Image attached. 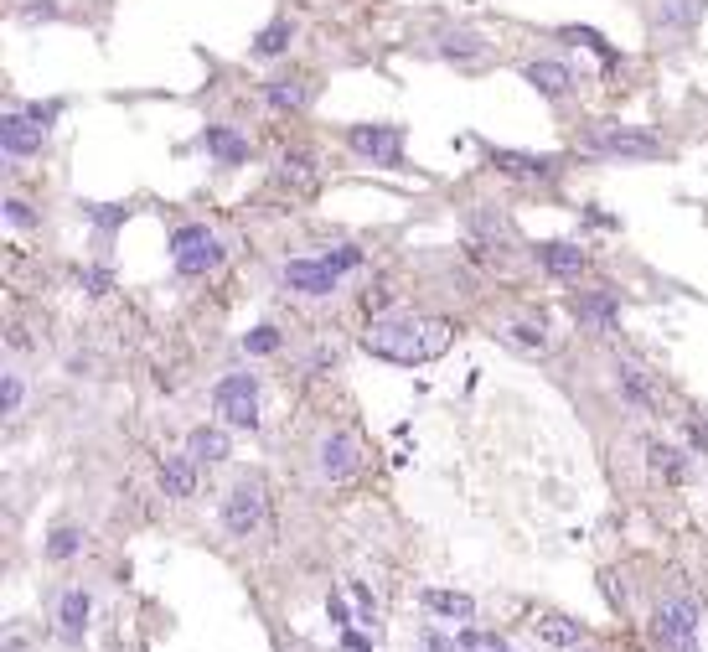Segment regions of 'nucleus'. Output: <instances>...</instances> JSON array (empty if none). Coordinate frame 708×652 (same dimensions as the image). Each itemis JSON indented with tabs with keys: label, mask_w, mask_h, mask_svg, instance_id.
I'll return each mask as SVG.
<instances>
[{
	"label": "nucleus",
	"mask_w": 708,
	"mask_h": 652,
	"mask_svg": "<svg viewBox=\"0 0 708 652\" xmlns=\"http://www.w3.org/2000/svg\"><path fill=\"white\" fill-rule=\"evenodd\" d=\"M450 337H455V326L435 316H373L362 332V347L383 363L419 368V363H435L450 347Z\"/></svg>",
	"instance_id": "obj_1"
},
{
	"label": "nucleus",
	"mask_w": 708,
	"mask_h": 652,
	"mask_svg": "<svg viewBox=\"0 0 708 652\" xmlns=\"http://www.w3.org/2000/svg\"><path fill=\"white\" fill-rule=\"evenodd\" d=\"M579 145H584V151H595V156H610V161H667L672 156V145L662 135H652L646 125H621V120L584 125Z\"/></svg>",
	"instance_id": "obj_2"
},
{
	"label": "nucleus",
	"mask_w": 708,
	"mask_h": 652,
	"mask_svg": "<svg viewBox=\"0 0 708 652\" xmlns=\"http://www.w3.org/2000/svg\"><path fill=\"white\" fill-rule=\"evenodd\" d=\"M269 518V492L259 477H243L233 482V492L223 497V528L233 533V539H254V533L264 528Z\"/></svg>",
	"instance_id": "obj_3"
},
{
	"label": "nucleus",
	"mask_w": 708,
	"mask_h": 652,
	"mask_svg": "<svg viewBox=\"0 0 708 652\" xmlns=\"http://www.w3.org/2000/svg\"><path fill=\"white\" fill-rule=\"evenodd\" d=\"M171 259H176V270L181 275H212L223 264V244H218V233H207L202 223H187V228H176L171 233Z\"/></svg>",
	"instance_id": "obj_4"
},
{
	"label": "nucleus",
	"mask_w": 708,
	"mask_h": 652,
	"mask_svg": "<svg viewBox=\"0 0 708 652\" xmlns=\"http://www.w3.org/2000/svg\"><path fill=\"white\" fill-rule=\"evenodd\" d=\"M652 637L662 652H698V606L688 596L662 601L652 616Z\"/></svg>",
	"instance_id": "obj_5"
},
{
	"label": "nucleus",
	"mask_w": 708,
	"mask_h": 652,
	"mask_svg": "<svg viewBox=\"0 0 708 652\" xmlns=\"http://www.w3.org/2000/svg\"><path fill=\"white\" fill-rule=\"evenodd\" d=\"M212 404H218V414H223L233 430H259V383H254V373H228V378H218Z\"/></svg>",
	"instance_id": "obj_6"
},
{
	"label": "nucleus",
	"mask_w": 708,
	"mask_h": 652,
	"mask_svg": "<svg viewBox=\"0 0 708 652\" xmlns=\"http://www.w3.org/2000/svg\"><path fill=\"white\" fill-rule=\"evenodd\" d=\"M347 145L373 166H404V125H347Z\"/></svg>",
	"instance_id": "obj_7"
},
{
	"label": "nucleus",
	"mask_w": 708,
	"mask_h": 652,
	"mask_svg": "<svg viewBox=\"0 0 708 652\" xmlns=\"http://www.w3.org/2000/svg\"><path fill=\"white\" fill-rule=\"evenodd\" d=\"M362 440L352 435V430H331V435H321V446H316V471L326 482H352L357 471H362Z\"/></svg>",
	"instance_id": "obj_8"
},
{
	"label": "nucleus",
	"mask_w": 708,
	"mask_h": 652,
	"mask_svg": "<svg viewBox=\"0 0 708 652\" xmlns=\"http://www.w3.org/2000/svg\"><path fill=\"white\" fill-rule=\"evenodd\" d=\"M610 383H615V394H621V404H626V409H636V414H657V409H662V389H657V378L646 373L641 363L615 358Z\"/></svg>",
	"instance_id": "obj_9"
},
{
	"label": "nucleus",
	"mask_w": 708,
	"mask_h": 652,
	"mask_svg": "<svg viewBox=\"0 0 708 652\" xmlns=\"http://www.w3.org/2000/svg\"><path fill=\"white\" fill-rule=\"evenodd\" d=\"M42 145H47V125L32 120V109H11L0 120V151H6L11 166H21L26 156H42Z\"/></svg>",
	"instance_id": "obj_10"
},
{
	"label": "nucleus",
	"mask_w": 708,
	"mask_h": 652,
	"mask_svg": "<svg viewBox=\"0 0 708 652\" xmlns=\"http://www.w3.org/2000/svg\"><path fill=\"white\" fill-rule=\"evenodd\" d=\"M342 275H347V270H336V264H331L326 254H321V259H290L285 270H280L285 290H295V295H311V301H321V295H336Z\"/></svg>",
	"instance_id": "obj_11"
},
{
	"label": "nucleus",
	"mask_w": 708,
	"mask_h": 652,
	"mask_svg": "<svg viewBox=\"0 0 708 652\" xmlns=\"http://www.w3.org/2000/svg\"><path fill=\"white\" fill-rule=\"evenodd\" d=\"M703 16H708V0H657L652 6V32L662 42H688Z\"/></svg>",
	"instance_id": "obj_12"
},
{
	"label": "nucleus",
	"mask_w": 708,
	"mask_h": 652,
	"mask_svg": "<svg viewBox=\"0 0 708 652\" xmlns=\"http://www.w3.org/2000/svg\"><path fill=\"white\" fill-rule=\"evenodd\" d=\"M522 78H528L543 99H569L579 88V73L569 63H559V57H533V63H522Z\"/></svg>",
	"instance_id": "obj_13"
},
{
	"label": "nucleus",
	"mask_w": 708,
	"mask_h": 652,
	"mask_svg": "<svg viewBox=\"0 0 708 652\" xmlns=\"http://www.w3.org/2000/svg\"><path fill=\"white\" fill-rule=\"evenodd\" d=\"M311 94H316V83L305 78V73H274L264 83V104L274 114H300L305 104H311Z\"/></svg>",
	"instance_id": "obj_14"
},
{
	"label": "nucleus",
	"mask_w": 708,
	"mask_h": 652,
	"mask_svg": "<svg viewBox=\"0 0 708 652\" xmlns=\"http://www.w3.org/2000/svg\"><path fill=\"white\" fill-rule=\"evenodd\" d=\"M569 306H574V321L590 326V332H615L621 326V306H615L610 290H579Z\"/></svg>",
	"instance_id": "obj_15"
},
{
	"label": "nucleus",
	"mask_w": 708,
	"mask_h": 652,
	"mask_svg": "<svg viewBox=\"0 0 708 652\" xmlns=\"http://www.w3.org/2000/svg\"><path fill=\"white\" fill-rule=\"evenodd\" d=\"M538 264H543L553 280H579L584 270H590V254H584L579 244L553 239V244H538Z\"/></svg>",
	"instance_id": "obj_16"
},
{
	"label": "nucleus",
	"mask_w": 708,
	"mask_h": 652,
	"mask_svg": "<svg viewBox=\"0 0 708 652\" xmlns=\"http://www.w3.org/2000/svg\"><path fill=\"white\" fill-rule=\"evenodd\" d=\"M435 52L450 57V63H466V68L486 63V42L476 32H466V26H440V32H435Z\"/></svg>",
	"instance_id": "obj_17"
},
{
	"label": "nucleus",
	"mask_w": 708,
	"mask_h": 652,
	"mask_svg": "<svg viewBox=\"0 0 708 652\" xmlns=\"http://www.w3.org/2000/svg\"><path fill=\"white\" fill-rule=\"evenodd\" d=\"M491 166L507 171V176H522V182H553V176H559V161L553 156H528V151H491Z\"/></svg>",
	"instance_id": "obj_18"
},
{
	"label": "nucleus",
	"mask_w": 708,
	"mask_h": 652,
	"mask_svg": "<svg viewBox=\"0 0 708 652\" xmlns=\"http://www.w3.org/2000/svg\"><path fill=\"white\" fill-rule=\"evenodd\" d=\"M202 151L212 161H223V166H243V161H249V140H243L233 125H207L202 130Z\"/></svg>",
	"instance_id": "obj_19"
},
{
	"label": "nucleus",
	"mask_w": 708,
	"mask_h": 652,
	"mask_svg": "<svg viewBox=\"0 0 708 652\" xmlns=\"http://www.w3.org/2000/svg\"><path fill=\"white\" fill-rule=\"evenodd\" d=\"M187 456H192L197 466H218V461H228V456H233L228 430H223V425H197V430L187 435Z\"/></svg>",
	"instance_id": "obj_20"
},
{
	"label": "nucleus",
	"mask_w": 708,
	"mask_h": 652,
	"mask_svg": "<svg viewBox=\"0 0 708 652\" xmlns=\"http://www.w3.org/2000/svg\"><path fill=\"white\" fill-rule=\"evenodd\" d=\"M156 477H161V492H166L171 502H187V497L197 492V461H192V456H166Z\"/></svg>",
	"instance_id": "obj_21"
},
{
	"label": "nucleus",
	"mask_w": 708,
	"mask_h": 652,
	"mask_svg": "<svg viewBox=\"0 0 708 652\" xmlns=\"http://www.w3.org/2000/svg\"><path fill=\"white\" fill-rule=\"evenodd\" d=\"M497 337H502L507 347H517V352H528V358L548 352V342H553L543 321H502V326H497Z\"/></svg>",
	"instance_id": "obj_22"
},
{
	"label": "nucleus",
	"mask_w": 708,
	"mask_h": 652,
	"mask_svg": "<svg viewBox=\"0 0 708 652\" xmlns=\"http://www.w3.org/2000/svg\"><path fill=\"white\" fill-rule=\"evenodd\" d=\"M88 611H94V601H88L83 585L63 590V601H57V627H63L68 637H83L88 632Z\"/></svg>",
	"instance_id": "obj_23"
},
{
	"label": "nucleus",
	"mask_w": 708,
	"mask_h": 652,
	"mask_svg": "<svg viewBox=\"0 0 708 652\" xmlns=\"http://www.w3.org/2000/svg\"><path fill=\"white\" fill-rule=\"evenodd\" d=\"M290 42H295V21H290V16H280V21H269L264 32L254 37V47H249V52L259 57V63H274V57H285V52H290Z\"/></svg>",
	"instance_id": "obj_24"
},
{
	"label": "nucleus",
	"mask_w": 708,
	"mask_h": 652,
	"mask_svg": "<svg viewBox=\"0 0 708 652\" xmlns=\"http://www.w3.org/2000/svg\"><path fill=\"white\" fill-rule=\"evenodd\" d=\"M316 176H321V171H316V156H311V151H285V156H280V182H285V187L311 192Z\"/></svg>",
	"instance_id": "obj_25"
},
{
	"label": "nucleus",
	"mask_w": 708,
	"mask_h": 652,
	"mask_svg": "<svg viewBox=\"0 0 708 652\" xmlns=\"http://www.w3.org/2000/svg\"><path fill=\"white\" fill-rule=\"evenodd\" d=\"M646 466H652L657 477H667V482H683V477H688V461H683V451H677V446H667V440H646Z\"/></svg>",
	"instance_id": "obj_26"
},
{
	"label": "nucleus",
	"mask_w": 708,
	"mask_h": 652,
	"mask_svg": "<svg viewBox=\"0 0 708 652\" xmlns=\"http://www.w3.org/2000/svg\"><path fill=\"white\" fill-rule=\"evenodd\" d=\"M424 606L435 616H445V621H471L476 616V601L460 596V590H424Z\"/></svg>",
	"instance_id": "obj_27"
},
{
	"label": "nucleus",
	"mask_w": 708,
	"mask_h": 652,
	"mask_svg": "<svg viewBox=\"0 0 708 652\" xmlns=\"http://www.w3.org/2000/svg\"><path fill=\"white\" fill-rule=\"evenodd\" d=\"M83 539H88V533H83L78 523H57V528L47 533V559H57V565H63V559L83 554Z\"/></svg>",
	"instance_id": "obj_28"
},
{
	"label": "nucleus",
	"mask_w": 708,
	"mask_h": 652,
	"mask_svg": "<svg viewBox=\"0 0 708 652\" xmlns=\"http://www.w3.org/2000/svg\"><path fill=\"white\" fill-rule=\"evenodd\" d=\"M533 632H538L548 647H574V642H579V621H569V616H538Z\"/></svg>",
	"instance_id": "obj_29"
},
{
	"label": "nucleus",
	"mask_w": 708,
	"mask_h": 652,
	"mask_svg": "<svg viewBox=\"0 0 708 652\" xmlns=\"http://www.w3.org/2000/svg\"><path fill=\"white\" fill-rule=\"evenodd\" d=\"M21 399H26L21 373H6V378H0V414H21Z\"/></svg>",
	"instance_id": "obj_30"
},
{
	"label": "nucleus",
	"mask_w": 708,
	"mask_h": 652,
	"mask_svg": "<svg viewBox=\"0 0 708 652\" xmlns=\"http://www.w3.org/2000/svg\"><path fill=\"white\" fill-rule=\"evenodd\" d=\"M460 647H466V652H512L502 637H491V632H466V637H460Z\"/></svg>",
	"instance_id": "obj_31"
},
{
	"label": "nucleus",
	"mask_w": 708,
	"mask_h": 652,
	"mask_svg": "<svg viewBox=\"0 0 708 652\" xmlns=\"http://www.w3.org/2000/svg\"><path fill=\"white\" fill-rule=\"evenodd\" d=\"M6 218H11L16 228H32V223H37V213H32V202H21V197H6Z\"/></svg>",
	"instance_id": "obj_32"
},
{
	"label": "nucleus",
	"mask_w": 708,
	"mask_h": 652,
	"mask_svg": "<svg viewBox=\"0 0 708 652\" xmlns=\"http://www.w3.org/2000/svg\"><path fill=\"white\" fill-rule=\"evenodd\" d=\"M243 347H249V352H274V347H280V332H274V326H259V332H249Z\"/></svg>",
	"instance_id": "obj_33"
},
{
	"label": "nucleus",
	"mask_w": 708,
	"mask_h": 652,
	"mask_svg": "<svg viewBox=\"0 0 708 652\" xmlns=\"http://www.w3.org/2000/svg\"><path fill=\"white\" fill-rule=\"evenodd\" d=\"M83 285H88V295H104V285H109V280L94 270V275H83Z\"/></svg>",
	"instance_id": "obj_34"
},
{
	"label": "nucleus",
	"mask_w": 708,
	"mask_h": 652,
	"mask_svg": "<svg viewBox=\"0 0 708 652\" xmlns=\"http://www.w3.org/2000/svg\"><path fill=\"white\" fill-rule=\"evenodd\" d=\"M388 306V290H367V311H383Z\"/></svg>",
	"instance_id": "obj_35"
}]
</instances>
